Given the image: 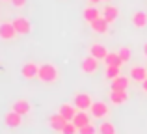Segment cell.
<instances>
[{"mask_svg": "<svg viewBox=\"0 0 147 134\" xmlns=\"http://www.w3.org/2000/svg\"><path fill=\"white\" fill-rule=\"evenodd\" d=\"M37 78L43 84H54L58 78H60V71L54 63H41L39 65V75Z\"/></svg>", "mask_w": 147, "mask_h": 134, "instance_id": "cell-1", "label": "cell"}, {"mask_svg": "<svg viewBox=\"0 0 147 134\" xmlns=\"http://www.w3.org/2000/svg\"><path fill=\"white\" fill-rule=\"evenodd\" d=\"M73 104H75L78 110H84V112H88V110H91V104H93V101H91V97H90L88 93H84V91H78V93L73 95Z\"/></svg>", "mask_w": 147, "mask_h": 134, "instance_id": "cell-2", "label": "cell"}, {"mask_svg": "<svg viewBox=\"0 0 147 134\" xmlns=\"http://www.w3.org/2000/svg\"><path fill=\"white\" fill-rule=\"evenodd\" d=\"M80 71H82L84 75H95V73L99 71V60L88 54L86 58L82 60V63H80Z\"/></svg>", "mask_w": 147, "mask_h": 134, "instance_id": "cell-3", "label": "cell"}, {"mask_svg": "<svg viewBox=\"0 0 147 134\" xmlns=\"http://www.w3.org/2000/svg\"><path fill=\"white\" fill-rule=\"evenodd\" d=\"M17 36H19V34H17V30H15V26H13L11 21L0 22V39H2V41H11V39H15Z\"/></svg>", "mask_w": 147, "mask_h": 134, "instance_id": "cell-4", "label": "cell"}, {"mask_svg": "<svg viewBox=\"0 0 147 134\" xmlns=\"http://www.w3.org/2000/svg\"><path fill=\"white\" fill-rule=\"evenodd\" d=\"M37 75H39V63H36V62H26L21 67V76L24 80H34V78H37Z\"/></svg>", "mask_w": 147, "mask_h": 134, "instance_id": "cell-5", "label": "cell"}, {"mask_svg": "<svg viewBox=\"0 0 147 134\" xmlns=\"http://www.w3.org/2000/svg\"><path fill=\"white\" fill-rule=\"evenodd\" d=\"M91 116H93L95 119H106V117L110 116V108H108L106 102L95 101L93 104H91Z\"/></svg>", "mask_w": 147, "mask_h": 134, "instance_id": "cell-6", "label": "cell"}, {"mask_svg": "<svg viewBox=\"0 0 147 134\" xmlns=\"http://www.w3.org/2000/svg\"><path fill=\"white\" fill-rule=\"evenodd\" d=\"M11 22H13V26H15V30H17L19 36H26V34L32 32V22H30L26 17H15Z\"/></svg>", "mask_w": 147, "mask_h": 134, "instance_id": "cell-7", "label": "cell"}, {"mask_svg": "<svg viewBox=\"0 0 147 134\" xmlns=\"http://www.w3.org/2000/svg\"><path fill=\"white\" fill-rule=\"evenodd\" d=\"M76 112H78V108H76L75 104H71V102H63V104H60V108H58V114H60L65 121H73L75 116H76Z\"/></svg>", "mask_w": 147, "mask_h": 134, "instance_id": "cell-8", "label": "cell"}, {"mask_svg": "<svg viewBox=\"0 0 147 134\" xmlns=\"http://www.w3.org/2000/svg\"><path fill=\"white\" fill-rule=\"evenodd\" d=\"M108 99H110V102H112V104H115V106L127 104V102H129V90H125V91H114V90H110Z\"/></svg>", "mask_w": 147, "mask_h": 134, "instance_id": "cell-9", "label": "cell"}, {"mask_svg": "<svg viewBox=\"0 0 147 134\" xmlns=\"http://www.w3.org/2000/svg\"><path fill=\"white\" fill-rule=\"evenodd\" d=\"M11 110L17 114H21L22 117L28 116L30 112H32V104H30V101H26V99H17V101L11 104Z\"/></svg>", "mask_w": 147, "mask_h": 134, "instance_id": "cell-10", "label": "cell"}, {"mask_svg": "<svg viewBox=\"0 0 147 134\" xmlns=\"http://www.w3.org/2000/svg\"><path fill=\"white\" fill-rule=\"evenodd\" d=\"M4 125L9 127V129L21 127V125H22V116H21V114H17V112H13V110H9V112L4 116Z\"/></svg>", "mask_w": 147, "mask_h": 134, "instance_id": "cell-11", "label": "cell"}, {"mask_svg": "<svg viewBox=\"0 0 147 134\" xmlns=\"http://www.w3.org/2000/svg\"><path fill=\"white\" fill-rule=\"evenodd\" d=\"M65 123H67V121H65L58 112L52 114V116H49V127L52 129L54 132H58V134H61V131H63V127H65Z\"/></svg>", "mask_w": 147, "mask_h": 134, "instance_id": "cell-12", "label": "cell"}, {"mask_svg": "<svg viewBox=\"0 0 147 134\" xmlns=\"http://www.w3.org/2000/svg\"><path fill=\"white\" fill-rule=\"evenodd\" d=\"M88 54L93 56V58H97L100 62V60H104L108 56V51H106V47H104L102 43H93V45H90V48H88Z\"/></svg>", "mask_w": 147, "mask_h": 134, "instance_id": "cell-13", "label": "cell"}, {"mask_svg": "<svg viewBox=\"0 0 147 134\" xmlns=\"http://www.w3.org/2000/svg\"><path fill=\"white\" fill-rule=\"evenodd\" d=\"M130 80L144 84L145 80H147V67H144V65H134L132 69H130Z\"/></svg>", "mask_w": 147, "mask_h": 134, "instance_id": "cell-14", "label": "cell"}, {"mask_svg": "<svg viewBox=\"0 0 147 134\" xmlns=\"http://www.w3.org/2000/svg\"><path fill=\"white\" fill-rule=\"evenodd\" d=\"M129 84H130V78L119 75L117 78H114L110 82V90H114V91H125V90H129Z\"/></svg>", "mask_w": 147, "mask_h": 134, "instance_id": "cell-15", "label": "cell"}, {"mask_svg": "<svg viewBox=\"0 0 147 134\" xmlns=\"http://www.w3.org/2000/svg\"><path fill=\"white\" fill-rule=\"evenodd\" d=\"M82 15H84V21H86L88 24H91V22L97 21L99 17H102V11H99L95 6H88L86 9L82 11Z\"/></svg>", "mask_w": 147, "mask_h": 134, "instance_id": "cell-16", "label": "cell"}, {"mask_svg": "<svg viewBox=\"0 0 147 134\" xmlns=\"http://www.w3.org/2000/svg\"><path fill=\"white\" fill-rule=\"evenodd\" d=\"M102 17L112 24V22L117 21V17H119V9H117L115 6H110V4H106V6L102 7Z\"/></svg>", "mask_w": 147, "mask_h": 134, "instance_id": "cell-17", "label": "cell"}, {"mask_svg": "<svg viewBox=\"0 0 147 134\" xmlns=\"http://www.w3.org/2000/svg\"><path fill=\"white\" fill-rule=\"evenodd\" d=\"M90 26H91V30H93L95 34H106V32H108V26H110V22H108L104 17H99L97 21H93Z\"/></svg>", "mask_w": 147, "mask_h": 134, "instance_id": "cell-18", "label": "cell"}, {"mask_svg": "<svg viewBox=\"0 0 147 134\" xmlns=\"http://www.w3.org/2000/svg\"><path fill=\"white\" fill-rule=\"evenodd\" d=\"M73 123H75L78 129H82V127H86V125L91 123V117L88 116V112H84V110H78V112H76V116H75V119H73Z\"/></svg>", "mask_w": 147, "mask_h": 134, "instance_id": "cell-19", "label": "cell"}, {"mask_svg": "<svg viewBox=\"0 0 147 134\" xmlns=\"http://www.w3.org/2000/svg\"><path fill=\"white\" fill-rule=\"evenodd\" d=\"M132 24L136 28H145L147 26V13L145 11H134L132 13Z\"/></svg>", "mask_w": 147, "mask_h": 134, "instance_id": "cell-20", "label": "cell"}, {"mask_svg": "<svg viewBox=\"0 0 147 134\" xmlns=\"http://www.w3.org/2000/svg\"><path fill=\"white\" fill-rule=\"evenodd\" d=\"M97 134H117L115 132V125L112 121H102L97 127Z\"/></svg>", "mask_w": 147, "mask_h": 134, "instance_id": "cell-21", "label": "cell"}, {"mask_svg": "<svg viewBox=\"0 0 147 134\" xmlns=\"http://www.w3.org/2000/svg\"><path fill=\"white\" fill-rule=\"evenodd\" d=\"M102 62H104V65H106V67L108 65H119V67L123 65V62L119 60V54H117V52H108V56L102 60Z\"/></svg>", "mask_w": 147, "mask_h": 134, "instance_id": "cell-22", "label": "cell"}, {"mask_svg": "<svg viewBox=\"0 0 147 134\" xmlns=\"http://www.w3.org/2000/svg\"><path fill=\"white\" fill-rule=\"evenodd\" d=\"M104 75H106V78L112 82L114 78H117V76L121 75V67L119 65H108L106 69H104Z\"/></svg>", "mask_w": 147, "mask_h": 134, "instance_id": "cell-23", "label": "cell"}, {"mask_svg": "<svg viewBox=\"0 0 147 134\" xmlns=\"http://www.w3.org/2000/svg\"><path fill=\"white\" fill-rule=\"evenodd\" d=\"M117 54H119V60L123 62V65H125V63H129L130 60H132V52H130V48H129V47L119 48V51H117Z\"/></svg>", "mask_w": 147, "mask_h": 134, "instance_id": "cell-24", "label": "cell"}, {"mask_svg": "<svg viewBox=\"0 0 147 134\" xmlns=\"http://www.w3.org/2000/svg\"><path fill=\"white\" fill-rule=\"evenodd\" d=\"M61 134H78V127H76L73 121H67L63 127V131H61Z\"/></svg>", "mask_w": 147, "mask_h": 134, "instance_id": "cell-25", "label": "cell"}, {"mask_svg": "<svg viewBox=\"0 0 147 134\" xmlns=\"http://www.w3.org/2000/svg\"><path fill=\"white\" fill-rule=\"evenodd\" d=\"M78 134H97V129L93 127V125H86V127H82V129H78Z\"/></svg>", "mask_w": 147, "mask_h": 134, "instance_id": "cell-26", "label": "cell"}, {"mask_svg": "<svg viewBox=\"0 0 147 134\" xmlns=\"http://www.w3.org/2000/svg\"><path fill=\"white\" fill-rule=\"evenodd\" d=\"M26 2H28V0H11V4H13V6L17 7V9L24 7V6H26Z\"/></svg>", "mask_w": 147, "mask_h": 134, "instance_id": "cell-27", "label": "cell"}, {"mask_svg": "<svg viewBox=\"0 0 147 134\" xmlns=\"http://www.w3.org/2000/svg\"><path fill=\"white\" fill-rule=\"evenodd\" d=\"M90 2V6H95V4H99V2H102V0H88Z\"/></svg>", "mask_w": 147, "mask_h": 134, "instance_id": "cell-28", "label": "cell"}, {"mask_svg": "<svg viewBox=\"0 0 147 134\" xmlns=\"http://www.w3.org/2000/svg\"><path fill=\"white\" fill-rule=\"evenodd\" d=\"M144 56H145V60H147V43L144 45Z\"/></svg>", "mask_w": 147, "mask_h": 134, "instance_id": "cell-29", "label": "cell"}, {"mask_svg": "<svg viewBox=\"0 0 147 134\" xmlns=\"http://www.w3.org/2000/svg\"><path fill=\"white\" fill-rule=\"evenodd\" d=\"M142 88H144V91H145V93H147V80H145L144 84H142Z\"/></svg>", "mask_w": 147, "mask_h": 134, "instance_id": "cell-30", "label": "cell"}, {"mask_svg": "<svg viewBox=\"0 0 147 134\" xmlns=\"http://www.w3.org/2000/svg\"><path fill=\"white\" fill-rule=\"evenodd\" d=\"M2 2H11V0H2Z\"/></svg>", "mask_w": 147, "mask_h": 134, "instance_id": "cell-31", "label": "cell"}, {"mask_svg": "<svg viewBox=\"0 0 147 134\" xmlns=\"http://www.w3.org/2000/svg\"><path fill=\"white\" fill-rule=\"evenodd\" d=\"M102 2H108V0H102Z\"/></svg>", "mask_w": 147, "mask_h": 134, "instance_id": "cell-32", "label": "cell"}]
</instances>
